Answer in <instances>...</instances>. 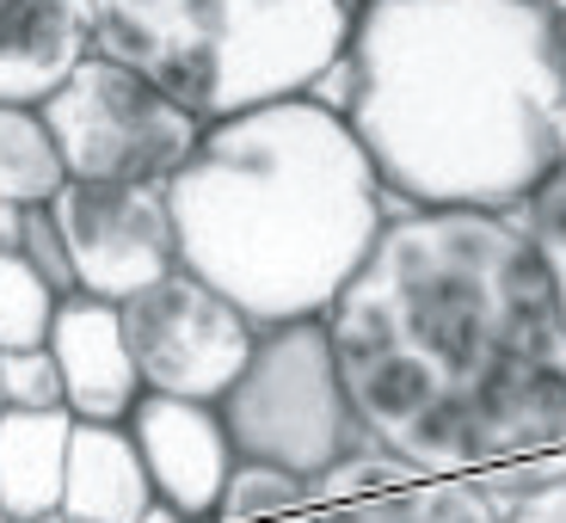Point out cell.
<instances>
[{"mask_svg": "<svg viewBox=\"0 0 566 523\" xmlns=\"http://www.w3.org/2000/svg\"><path fill=\"white\" fill-rule=\"evenodd\" d=\"M160 191L179 271L253 326L321 321L395 216L345 117L314 93L203 124Z\"/></svg>", "mask_w": 566, "mask_h": 523, "instance_id": "cell-3", "label": "cell"}, {"mask_svg": "<svg viewBox=\"0 0 566 523\" xmlns=\"http://www.w3.org/2000/svg\"><path fill=\"white\" fill-rule=\"evenodd\" d=\"M69 412H0V517L38 523L62 511V468H69Z\"/></svg>", "mask_w": 566, "mask_h": 523, "instance_id": "cell-13", "label": "cell"}, {"mask_svg": "<svg viewBox=\"0 0 566 523\" xmlns=\"http://www.w3.org/2000/svg\"><path fill=\"white\" fill-rule=\"evenodd\" d=\"M321 321L357 425L412 474L566 450V314L517 216L395 210Z\"/></svg>", "mask_w": 566, "mask_h": 523, "instance_id": "cell-1", "label": "cell"}, {"mask_svg": "<svg viewBox=\"0 0 566 523\" xmlns=\"http://www.w3.org/2000/svg\"><path fill=\"white\" fill-rule=\"evenodd\" d=\"M314 100L395 210L517 216L566 167V31L542 0H364Z\"/></svg>", "mask_w": 566, "mask_h": 523, "instance_id": "cell-2", "label": "cell"}, {"mask_svg": "<svg viewBox=\"0 0 566 523\" xmlns=\"http://www.w3.org/2000/svg\"><path fill=\"white\" fill-rule=\"evenodd\" d=\"M265 523H314V505H302V511H283V517H265Z\"/></svg>", "mask_w": 566, "mask_h": 523, "instance_id": "cell-23", "label": "cell"}, {"mask_svg": "<svg viewBox=\"0 0 566 523\" xmlns=\"http://www.w3.org/2000/svg\"><path fill=\"white\" fill-rule=\"evenodd\" d=\"M38 523H74V517H62V511H50V517H38Z\"/></svg>", "mask_w": 566, "mask_h": 523, "instance_id": "cell-25", "label": "cell"}, {"mask_svg": "<svg viewBox=\"0 0 566 523\" xmlns=\"http://www.w3.org/2000/svg\"><path fill=\"white\" fill-rule=\"evenodd\" d=\"M357 13L364 0H86V31L93 56L136 69L198 124H222L314 93Z\"/></svg>", "mask_w": 566, "mask_h": 523, "instance_id": "cell-4", "label": "cell"}, {"mask_svg": "<svg viewBox=\"0 0 566 523\" xmlns=\"http://www.w3.org/2000/svg\"><path fill=\"white\" fill-rule=\"evenodd\" d=\"M86 56V0H0V105L38 112Z\"/></svg>", "mask_w": 566, "mask_h": 523, "instance_id": "cell-11", "label": "cell"}, {"mask_svg": "<svg viewBox=\"0 0 566 523\" xmlns=\"http://www.w3.org/2000/svg\"><path fill=\"white\" fill-rule=\"evenodd\" d=\"M0 253H19V210L0 203Z\"/></svg>", "mask_w": 566, "mask_h": 523, "instance_id": "cell-22", "label": "cell"}, {"mask_svg": "<svg viewBox=\"0 0 566 523\" xmlns=\"http://www.w3.org/2000/svg\"><path fill=\"white\" fill-rule=\"evenodd\" d=\"M542 7H548V13H560V19H566V0H542Z\"/></svg>", "mask_w": 566, "mask_h": 523, "instance_id": "cell-24", "label": "cell"}, {"mask_svg": "<svg viewBox=\"0 0 566 523\" xmlns=\"http://www.w3.org/2000/svg\"><path fill=\"white\" fill-rule=\"evenodd\" d=\"M50 222H56L62 247L74 265V290L99 302H124L167 278L179 265L172 247V216L160 185H86L69 179L50 198Z\"/></svg>", "mask_w": 566, "mask_h": 523, "instance_id": "cell-8", "label": "cell"}, {"mask_svg": "<svg viewBox=\"0 0 566 523\" xmlns=\"http://www.w3.org/2000/svg\"><path fill=\"white\" fill-rule=\"evenodd\" d=\"M19 259H25L50 290H56V302L74 296V265H69V247H62L56 222H50V203L19 210Z\"/></svg>", "mask_w": 566, "mask_h": 523, "instance_id": "cell-20", "label": "cell"}, {"mask_svg": "<svg viewBox=\"0 0 566 523\" xmlns=\"http://www.w3.org/2000/svg\"><path fill=\"white\" fill-rule=\"evenodd\" d=\"M124 314V339L136 357L142 395H172V400H203L216 407L222 388L241 376L247 352H253L259 326L247 321L234 302H222L210 283L172 265L148 290L117 302Z\"/></svg>", "mask_w": 566, "mask_h": 523, "instance_id": "cell-7", "label": "cell"}, {"mask_svg": "<svg viewBox=\"0 0 566 523\" xmlns=\"http://www.w3.org/2000/svg\"><path fill=\"white\" fill-rule=\"evenodd\" d=\"M302 505H308V487H302L296 474L259 468V462H234L210 523H265V517H283V511H302Z\"/></svg>", "mask_w": 566, "mask_h": 523, "instance_id": "cell-17", "label": "cell"}, {"mask_svg": "<svg viewBox=\"0 0 566 523\" xmlns=\"http://www.w3.org/2000/svg\"><path fill=\"white\" fill-rule=\"evenodd\" d=\"M38 117L56 142L62 172L86 185H167L203 136L185 105L112 56H86L38 105Z\"/></svg>", "mask_w": 566, "mask_h": 523, "instance_id": "cell-6", "label": "cell"}, {"mask_svg": "<svg viewBox=\"0 0 566 523\" xmlns=\"http://www.w3.org/2000/svg\"><path fill=\"white\" fill-rule=\"evenodd\" d=\"M517 222H524L530 247H536L542 271H548V283H554V302H560V314H566V167L530 191Z\"/></svg>", "mask_w": 566, "mask_h": 523, "instance_id": "cell-18", "label": "cell"}, {"mask_svg": "<svg viewBox=\"0 0 566 523\" xmlns=\"http://www.w3.org/2000/svg\"><path fill=\"white\" fill-rule=\"evenodd\" d=\"M155 487L124 425H74L69 468H62V517L74 523H142Z\"/></svg>", "mask_w": 566, "mask_h": 523, "instance_id": "cell-12", "label": "cell"}, {"mask_svg": "<svg viewBox=\"0 0 566 523\" xmlns=\"http://www.w3.org/2000/svg\"><path fill=\"white\" fill-rule=\"evenodd\" d=\"M129 443L142 456V474L155 487V505L179 511L185 523H210L228 474H234V443H228L216 407L172 395H142L124 419Z\"/></svg>", "mask_w": 566, "mask_h": 523, "instance_id": "cell-9", "label": "cell"}, {"mask_svg": "<svg viewBox=\"0 0 566 523\" xmlns=\"http://www.w3.org/2000/svg\"><path fill=\"white\" fill-rule=\"evenodd\" d=\"M0 412H7V395H0Z\"/></svg>", "mask_w": 566, "mask_h": 523, "instance_id": "cell-26", "label": "cell"}, {"mask_svg": "<svg viewBox=\"0 0 566 523\" xmlns=\"http://www.w3.org/2000/svg\"><path fill=\"white\" fill-rule=\"evenodd\" d=\"M50 364L62 376V407L74 425H124L142 400V376L124 339V314L117 302L99 296H62L50 314Z\"/></svg>", "mask_w": 566, "mask_h": 523, "instance_id": "cell-10", "label": "cell"}, {"mask_svg": "<svg viewBox=\"0 0 566 523\" xmlns=\"http://www.w3.org/2000/svg\"><path fill=\"white\" fill-rule=\"evenodd\" d=\"M0 395H7V412H56L62 376L50 364V352L43 345H31V352H0Z\"/></svg>", "mask_w": 566, "mask_h": 523, "instance_id": "cell-19", "label": "cell"}, {"mask_svg": "<svg viewBox=\"0 0 566 523\" xmlns=\"http://www.w3.org/2000/svg\"><path fill=\"white\" fill-rule=\"evenodd\" d=\"M0 523H7V517H0Z\"/></svg>", "mask_w": 566, "mask_h": 523, "instance_id": "cell-28", "label": "cell"}, {"mask_svg": "<svg viewBox=\"0 0 566 523\" xmlns=\"http://www.w3.org/2000/svg\"><path fill=\"white\" fill-rule=\"evenodd\" d=\"M505 523H566V481L560 487H542V493L505 505Z\"/></svg>", "mask_w": 566, "mask_h": 523, "instance_id": "cell-21", "label": "cell"}, {"mask_svg": "<svg viewBox=\"0 0 566 523\" xmlns=\"http://www.w3.org/2000/svg\"><path fill=\"white\" fill-rule=\"evenodd\" d=\"M62 185H69V172H62L43 117L31 105H0V203L31 210V203H50Z\"/></svg>", "mask_w": 566, "mask_h": 523, "instance_id": "cell-15", "label": "cell"}, {"mask_svg": "<svg viewBox=\"0 0 566 523\" xmlns=\"http://www.w3.org/2000/svg\"><path fill=\"white\" fill-rule=\"evenodd\" d=\"M216 419L234 443V462L283 468L302 487H314L352 456L376 450L339 383V357H333V339H326V321L259 326L241 376L216 400Z\"/></svg>", "mask_w": 566, "mask_h": 523, "instance_id": "cell-5", "label": "cell"}, {"mask_svg": "<svg viewBox=\"0 0 566 523\" xmlns=\"http://www.w3.org/2000/svg\"><path fill=\"white\" fill-rule=\"evenodd\" d=\"M56 290L38 278L19 253H0V352H31L50 339Z\"/></svg>", "mask_w": 566, "mask_h": 523, "instance_id": "cell-16", "label": "cell"}, {"mask_svg": "<svg viewBox=\"0 0 566 523\" xmlns=\"http://www.w3.org/2000/svg\"><path fill=\"white\" fill-rule=\"evenodd\" d=\"M314 523H505V505L486 499L474 481L400 474L369 493H345L314 505Z\"/></svg>", "mask_w": 566, "mask_h": 523, "instance_id": "cell-14", "label": "cell"}, {"mask_svg": "<svg viewBox=\"0 0 566 523\" xmlns=\"http://www.w3.org/2000/svg\"><path fill=\"white\" fill-rule=\"evenodd\" d=\"M560 31H566V19H560Z\"/></svg>", "mask_w": 566, "mask_h": 523, "instance_id": "cell-27", "label": "cell"}]
</instances>
